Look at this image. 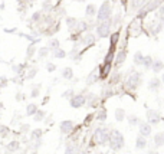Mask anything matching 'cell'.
<instances>
[{"mask_svg":"<svg viewBox=\"0 0 164 154\" xmlns=\"http://www.w3.org/2000/svg\"><path fill=\"white\" fill-rule=\"evenodd\" d=\"M108 144H109V148L114 150V151L123 150L124 145H125V140H124V136L121 134V131H118V130H111V131H109Z\"/></svg>","mask_w":164,"mask_h":154,"instance_id":"1","label":"cell"},{"mask_svg":"<svg viewBox=\"0 0 164 154\" xmlns=\"http://www.w3.org/2000/svg\"><path fill=\"white\" fill-rule=\"evenodd\" d=\"M109 128H97L94 131V136H92V141L95 144H99V145H105L108 144V140H109Z\"/></svg>","mask_w":164,"mask_h":154,"instance_id":"2","label":"cell"},{"mask_svg":"<svg viewBox=\"0 0 164 154\" xmlns=\"http://www.w3.org/2000/svg\"><path fill=\"white\" fill-rule=\"evenodd\" d=\"M111 14H112V6L111 3L108 2V0H105V2L99 6V9L97 10V22L99 23V22H104L107 19H111Z\"/></svg>","mask_w":164,"mask_h":154,"instance_id":"3","label":"cell"},{"mask_svg":"<svg viewBox=\"0 0 164 154\" xmlns=\"http://www.w3.org/2000/svg\"><path fill=\"white\" fill-rule=\"evenodd\" d=\"M143 84V75L141 72H137L134 69H130V76L127 78V86L130 90H137L138 86H141Z\"/></svg>","mask_w":164,"mask_h":154,"instance_id":"4","label":"cell"},{"mask_svg":"<svg viewBox=\"0 0 164 154\" xmlns=\"http://www.w3.org/2000/svg\"><path fill=\"white\" fill-rule=\"evenodd\" d=\"M111 28H112V20L107 19L104 22H99V25L97 26V36L101 39H105L111 35Z\"/></svg>","mask_w":164,"mask_h":154,"instance_id":"5","label":"cell"},{"mask_svg":"<svg viewBox=\"0 0 164 154\" xmlns=\"http://www.w3.org/2000/svg\"><path fill=\"white\" fill-rule=\"evenodd\" d=\"M157 7H160V0H151V2H146V5H144L141 9H140V14H138V17H140V19H143L147 13L155 10Z\"/></svg>","mask_w":164,"mask_h":154,"instance_id":"6","label":"cell"},{"mask_svg":"<svg viewBox=\"0 0 164 154\" xmlns=\"http://www.w3.org/2000/svg\"><path fill=\"white\" fill-rule=\"evenodd\" d=\"M86 104V98L82 94H74L72 98H69V105L72 108H81Z\"/></svg>","mask_w":164,"mask_h":154,"instance_id":"7","label":"cell"},{"mask_svg":"<svg viewBox=\"0 0 164 154\" xmlns=\"http://www.w3.org/2000/svg\"><path fill=\"white\" fill-rule=\"evenodd\" d=\"M146 117H147V122H150L151 125H158L161 122V115L155 109H147Z\"/></svg>","mask_w":164,"mask_h":154,"instance_id":"8","label":"cell"},{"mask_svg":"<svg viewBox=\"0 0 164 154\" xmlns=\"http://www.w3.org/2000/svg\"><path fill=\"white\" fill-rule=\"evenodd\" d=\"M137 127H138V134L143 136V137H146V138H147L148 136H151V133H153L151 124L147 122V121H140V124H138Z\"/></svg>","mask_w":164,"mask_h":154,"instance_id":"9","label":"cell"},{"mask_svg":"<svg viewBox=\"0 0 164 154\" xmlns=\"http://www.w3.org/2000/svg\"><path fill=\"white\" fill-rule=\"evenodd\" d=\"M59 130H61V133L62 134H69V133H72V130H74V121L71 120H65L59 124Z\"/></svg>","mask_w":164,"mask_h":154,"instance_id":"10","label":"cell"},{"mask_svg":"<svg viewBox=\"0 0 164 154\" xmlns=\"http://www.w3.org/2000/svg\"><path fill=\"white\" fill-rule=\"evenodd\" d=\"M95 40H97V38L94 36L92 33H85V35H82V38H79V42L82 43L84 46H92L94 43H95Z\"/></svg>","mask_w":164,"mask_h":154,"instance_id":"11","label":"cell"},{"mask_svg":"<svg viewBox=\"0 0 164 154\" xmlns=\"http://www.w3.org/2000/svg\"><path fill=\"white\" fill-rule=\"evenodd\" d=\"M161 81H160V78H157V76H154V78H151L150 81H148V84H147V86H148V90L151 91V92H157L160 88H161Z\"/></svg>","mask_w":164,"mask_h":154,"instance_id":"12","label":"cell"},{"mask_svg":"<svg viewBox=\"0 0 164 154\" xmlns=\"http://www.w3.org/2000/svg\"><path fill=\"white\" fill-rule=\"evenodd\" d=\"M65 154H81V148L75 143H68L65 145Z\"/></svg>","mask_w":164,"mask_h":154,"instance_id":"13","label":"cell"},{"mask_svg":"<svg viewBox=\"0 0 164 154\" xmlns=\"http://www.w3.org/2000/svg\"><path fill=\"white\" fill-rule=\"evenodd\" d=\"M153 144L155 145V148H158V147H163V145H164V131L155 133V136L153 137Z\"/></svg>","mask_w":164,"mask_h":154,"instance_id":"14","label":"cell"},{"mask_svg":"<svg viewBox=\"0 0 164 154\" xmlns=\"http://www.w3.org/2000/svg\"><path fill=\"white\" fill-rule=\"evenodd\" d=\"M135 148L137 150H146L147 148V138L138 134V137L135 138Z\"/></svg>","mask_w":164,"mask_h":154,"instance_id":"15","label":"cell"},{"mask_svg":"<svg viewBox=\"0 0 164 154\" xmlns=\"http://www.w3.org/2000/svg\"><path fill=\"white\" fill-rule=\"evenodd\" d=\"M150 69H153V72H155V74L161 72L164 69V62L160 61V59H153V63H151V68Z\"/></svg>","mask_w":164,"mask_h":154,"instance_id":"16","label":"cell"},{"mask_svg":"<svg viewBox=\"0 0 164 154\" xmlns=\"http://www.w3.org/2000/svg\"><path fill=\"white\" fill-rule=\"evenodd\" d=\"M125 58H127V51L123 49L117 53V58H115V66H121V65L125 62Z\"/></svg>","mask_w":164,"mask_h":154,"instance_id":"17","label":"cell"},{"mask_svg":"<svg viewBox=\"0 0 164 154\" xmlns=\"http://www.w3.org/2000/svg\"><path fill=\"white\" fill-rule=\"evenodd\" d=\"M146 2H147V0H131V2H130V9H131L132 12L140 10V9L146 5Z\"/></svg>","mask_w":164,"mask_h":154,"instance_id":"18","label":"cell"},{"mask_svg":"<svg viewBox=\"0 0 164 154\" xmlns=\"http://www.w3.org/2000/svg\"><path fill=\"white\" fill-rule=\"evenodd\" d=\"M86 98V104L91 107V108H95L97 105H98V102H99V98L95 95V94H89L88 97H85Z\"/></svg>","mask_w":164,"mask_h":154,"instance_id":"19","label":"cell"},{"mask_svg":"<svg viewBox=\"0 0 164 154\" xmlns=\"http://www.w3.org/2000/svg\"><path fill=\"white\" fill-rule=\"evenodd\" d=\"M114 117H115V120L118 122H123L125 120V109L124 108H117L114 111Z\"/></svg>","mask_w":164,"mask_h":154,"instance_id":"20","label":"cell"},{"mask_svg":"<svg viewBox=\"0 0 164 154\" xmlns=\"http://www.w3.org/2000/svg\"><path fill=\"white\" fill-rule=\"evenodd\" d=\"M95 14H97V6L94 5V3L86 5V7H85V16L92 17V16H95Z\"/></svg>","mask_w":164,"mask_h":154,"instance_id":"21","label":"cell"},{"mask_svg":"<svg viewBox=\"0 0 164 154\" xmlns=\"http://www.w3.org/2000/svg\"><path fill=\"white\" fill-rule=\"evenodd\" d=\"M125 120L128 121V124L131 125V127H137L138 124H140V121H141V120H140L135 114H130V115H125Z\"/></svg>","mask_w":164,"mask_h":154,"instance_id":"22","label":"cell"},{"mask_svg":"<svg viewBox=\"0 0 164 154\" xmlns=\"http://www.w3.org/2000/svg\"><path fill=\"white\" fill-rule=\"evenodd\" d=\"M120 36H121V32L120 30H117L114 33L109 35V43H111V46H117V43H118L120 40Z\"/></svg>","mask_w":164,"mask_h":154,"instance_id":"23","label":"cell"},{"mask_svg":"<svg viewBox=\"0 0 164 154\" xmlns=\"http://www.w3.org/2000/svg\"><path fill=\"white\" fill-rule=\"evenodd\" d=\"M89 29V25L86 23V22H78V23H76V26H75V32L76 33H81V32H86Z\"/></svg>","mask_w":164,"mask_h":154,"instance_id":"24","label":"cell"},{"mask_svg":"<svg viewBox=\"0 0 164 154\" xmlns=\"http://www.w3.org/2000/svg\"><path fill=\"white\" fill-rule=\"evenodd\" d=\"M65 22H66L68 29H69V30H74V29H75V26H76V23H78V19H76V17H71V16H68Z\"/></svg>","mask_w":164,"mask_h":154,"instance_id":"25","label":"cell"},{"mask_svg":"<svg viewBox=\"0 0 164 154\" xmlns=\"http://www.w3.org/2000/svg\"><path fill=\"white\" fill-rule=\"evenodd\" d=\"M61 76H62L63 79H72V78H74V71H72V68H69V66L63 68Z\"/></svg>","mask_w":164,"mask_h":154,"instance_id":"26","label":"cell"},{"mask_svg":"<svg viewBox=\"0 0 164 154\" xmlns=\"http://www.w3.org/2000/svg\"><path fill=\"white\" fill-rule=\"evenodd\" d=\"M109 71H111V65L109 63L101 65V66H99V75H101V78H105L109 74Z\"/></svg>","mask_w":164,"mask_h":154,"instance_id":"27","label":"cell"},{"mask_svg":"<svg viewBox=\"0 0 164 154\" xmlns=\"http://www.w3.org/2000/svg\"><path fill=\"white\" fill-rule=\"evenodd\" d=\"M151 63H153V56L151 55H146L144 58H143V66H144V69H150L151 68Z\"/></svg>","mask_w":164,"mask_h":154,"instance_id":"28","label":"cell"},{"mask_svg":"<svg viewBox=\"0 0 164 154\" xmlns=\"http://www.w3.org/2000/svg\"><path fill=\"white\" fill-rule=\"evenodd\" d=\"M95 117H97L98 121H105V120H107V109H105V108L98 109V113L95 114Z\"/></svg>","mask_w":164,"mask_h":154,"instance_id":"29","label":"cell"},{"mask_svg":"<svg viewBox=\"0 0 164 154\" xmlns=\"http://www.w3.org/2000/svg\"><path fill=\"white\" fill-rule=\"evenodd\" d=\"M48 48H49V51H52V52H53L55 49L61 48V42H59L58 39H51V40H49V46H48Z\"/></svg>","mask_w":164,"mask_h":154,"instance_id":"30","label":"cell"},{"mask_svg":"<svg viewBox=\"0 0 164 154\" xmlns=\"http://www.w3.org/2000/svg\"><path fill=\"white\" fill-rule=\"evenodd\" d=\"M143 58H144V55L141 53V52H135L134 53V65H141L143 63Z\"/></svg>","mask_w":164,"mask_h":154,"instance_id":"31","label":"cell"},{"mask_svg":"<svg viewBox=\"0 0 164 154\" xmlns=\"http://www.w3.org/2000/svg\"><path fill=\"white\" fill-rule=\"evenodd\" d=\"M98 81V75L95 72H91L89 76L86 78V85H92V84H95Z\"/></svg>","mask_w":164,"mask_h":154,"instance_id":"32","label":"cell"},{"mask_svg":"<svg viewBox=\"0 0 164 154\" xmlns=\"http://www.w3.org/2000/svg\"><path fill=\"white\" fill-rule=\"evenodd\" d=\"M36 111H38V105H36V104H29V105L26 107V114H28V115H33Z\"/></svg>","mask_w":164,"mask_h":154,"instance_id":"33","label":"cell"},{"mask_svg":"<svg viewBox=\"0 0 164 154\" xmlns=\"http://www.w3.org/2000/svg\"><path fill=\"white\" fill-rule=\"evenodd\" d=\"M53 56H55V58H59V59H63V58L66 56V52H65L63 49L58 48V49H55V51H53Z\"/></svg>","mask_w":164,"mask_h":154,"instance_id":"34","label":"cell"},{"mask_svg":"<svg viewBox=\"0 0 164 154\" xmlns=\"http://www.w3.org/2000/svg\"><path fill=\"white\" fill-rule=\"evenodd\" d=\"M33 115H35V121H43V118H45L46 113H45V111H42V109H40V111L38 109V111H36Z\"/></svg>","mask_w":164,"mask_h":154,"instance_id":"35","label":"cell"},{"mask_svg":"<svg viewBox=\"0 0 164 154\" xmlns=\"http://www.w3.org/2000/svg\"><path fill=\"white\" fill-rule=\"evenodd\" d=\"M49 48H40L39 51H38V55H39V58H46L49 55Z\"/></svg>","mask_w":164,"mask_h":154,"instance_id":"36","label":"cell"},{"mask_svg":"<svg viewBox=\"0 0 164 154\" xmlns=\"http://www.w3.org/2000/svg\"><path fill=\"white\" fill-rule=\"evenodd\" d=\"M74 94H75V91L72 90V88H69V90H66V91L62 94V98H66V99H69V98H72V97H74Z\"/></svg>","mask_w":164,"mask_h":154,"instance_id":"37","label":"cell"},{"mask_svg":"<svg viewBox=\"0 0 164 154\" xmlns=\"http://www.w3.org/2000/svg\"><path fill=\"white\" fill-rule=\"evenodd\" d=\"M30 137H32V140H40V137H42V130H33Z\"/></svg>","mask_w":164,"mask_h":154,"instance_id":"38","label":"cell"},{"mask_svg":"<svg viewBox=\"0 0 164 154\" xmlns=\"http://www.w3.org/2000/svg\"><path fill=\"white\" fill-rule=\"evenodd\" d=\"M120 79H121V74H120V72H115V74L111 76V84H118Z\"/></svg>","mask_w":164,"mask_h":154,"instance_id":"39","label":"cell"},{"mask_svg":"<svg viewBox=\"0 0 164 154\" xmlns=\"http://www.w3.org/2000/svg\"><path fill=\"white\" fill-rule=\"evenodd\" d=\"M17 148H19V143H17V141H12V143L7 145V150H9V151H16Z\"/></svg>","mask_w":164,"mask_h":154,"instance_id":"40","label":"cell"},{"mask_svg":"<svg viewBox=\"0 0 164 154\" xmlns=\"http://www.w3.org/2000/svg\"><path fill=\"white\" fill-rule=\"evenodd\" d=\"M158 17H160V20H161V23L164 25V5L160 6V9H158Z\"/></svg>","mask_w":164,"mask_h":154,"instance_id":"41","label":"cell"},{"mask_svg":"<svg viewBox=\"0 0 164 154\" xmlns=\"http://www.w3.org/2000/svg\"><path fill=\"white\" fill-rule=\"evenodd\" d=\"M46 69H48V72H55L56 71V65L55 63H46Z\"/></svg>","mask_w":164,"mask_h":154,"instance_id":"42","label":"cell"},{"mask_svg":"<svg viewBox=\"0 0 164 154\" xmlns=\"http://www.w3.org/2000/svg\"><path fill=\"white\" fill-rule=\"evenodd\" d=\"M40 17H42V13H40V12H36V13L32 16V20H33V22H38Z\"/></svg>","mask_w":164,"mask_h":154,"instance_id":"43","label":"cell"},{"mask_svg":"<svg viewBox=\"0 0 164 154\" xmlns=\"http://www.w3.org/2000/svg\"><path fill=\"white\" fill-rule=\"evenodd\" d=\"M120 19H121V13H118L115 16V19H114V22H112V26H115V25H118V22H120Z\"/></svg>","mask_w":164,"mask_h":154,"instance_id":"44","label":"cell"},{"mask_svg":"<svg viewBox=\"0 0 164 154\" xmlns=\"http://www.w3.org/2000/svg\"><path fill=\"white\" fill-rule=\"evenodd\" d=\"M35 51H36L35 46H29V49H28V58H30V56L35 53Z\"/></svg>","mask_w":164,"mask_h":154,"instance_id":"45","label":"cell"},{"mask_svg":"<svg viewBox=\"0 0 164 154\" xmlns=\"http://www.w3.org/2000/svg\"><path fill=\"white\" fill-rule=\"evenodd\" d=\"M38 95H39V86H38V88H33V91H32V95H30V97L36 98Z\"/></svg>","mask_w":164,"mask_h":154,"instance_id":"46","label":"cell"},{"mask_svg":"<svg viewBox=\"0 0 164 154\" xmlns=\"http://www.w3.org/2000/svg\"><path fill=\"white\" fill-rule=\"evenodd\" d=\"M92 118H94V114H89V115H88V117L85 118V121H84V124H85V125H86V124H89Z\"/></svg>","mask_w":164,"mask_h":154,"instance_id":"47","label":"cell"},{"mask_svg":"<svg viewBox=\"0 0 164 154\" xmlns=\"http://www.w3.org/2000/svg\"><path fill=\"white\" fill-rule=\"evenodd\" d=\"M0 134H2V136H5V134H7V128L6 127H0Z\"/></svg>","mask_w":164,"mask_h":154,"instance_id":"48","label":"cell"},{"mask_svg":"<svg viewBox=\"0 0 164 154\" xmlns=\"http://www.w3.org/2000/svg\"><path fill=\"white\" fill-rule=\"evenodd\" d=\"M36 72H38V71H36V69H32V71H30V74H29V75H28V78H29V79H32V78H33V76H35V75H36Z\"/></svg>","mask_w":164,"mask_h":154,"instance_id":"49","label":"cell"},{"mask_svg":"<svg viewBox=\"0 0 164 154\" xmlns=\"http://www.w3.org/2000/svg\"><path fill=\"white\" fill-rule=\"evenodd\" d=\"M28 130H29V125H28V124H25V125L22 127V131H23V133H26Z\"/></svg>","mask_w":164,"mask_h":154,"instance_id":"50","label":"cell"},{"mask_svg":"<svg viewBox=\"0 0 164 154\" xmlns=\"http://www.w3.org/2000/svg\"><path fill=\"white\" fill-rule=\"evenodd\" d=\"M146 154H160V153H158V151H154V150H148Z\"/></svg>","mask_w":164,"mask_h":154,"instance_id":"51","label":"cell"},{"mask_svg":"<svg viewBox=\"0 0 164 154\" xmlns=\"http://www.w3.org/2000/svg\"><path fill=\"white\" fill-rule=\"evenodd\" d=\"M160 81H161V84L164 85V72H163V75H161V79H160Z\"/></svg>","mask_w":164,"mask_h":154,"instance_id":"52","label":"cell"},{"mask_svg":"<svg viewBox=\"0 0 164 154\" xmlns=\"http://www.w3.org/2000/svg\"><path fill=\"white\" fill-rule=\"evenodd\" d=\"M76 3H84V2H86V0H75Z\"/></svg>","mask_w":164,"mask_h":154,"instance_id":"53","label":"cell"},{"mask_svg":"<svg viewBox=\"0 0 164 154\" xmlns=\"http://www.w3.org/2000/svg\"><path fill=\"white\" fill-rule=\"evenodd\" d=\"M94 154H104V153H94Z\"/></svg>","mask_w":164,"mask_h":154,"instance_id":"54","label":"cell"},{"mask_svg":"<svg viewBox=\"0 0 164 154\" xmlns=\"http://www.w3.org/2000/svg\"><path fill=\"white\" fill-rule=\"evenodd\" d=\"M33 154H36V153H33Z\"/></svg>","mask_w":164,"mask_h":154,"instance_id":"55","label":"cell"}]
</instances>
